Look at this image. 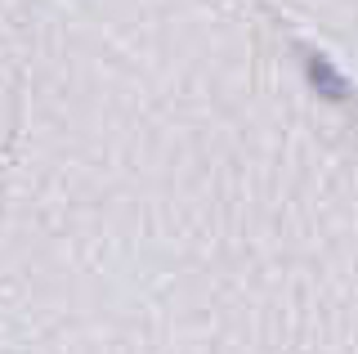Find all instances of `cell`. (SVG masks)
<instances>
[{"label": "cell", "mask_w": 358, "mask_h": 354, "mask_svg": "<svg viewBox=\"0 0 358 354\" xmlns=\"http://www.w3.org/2000/svg\"><path fill=\"white\" fill-rule=\"evenodd\" d=\"M309 76H313V85H322V90H327L331 99H345V81H341V76H336V72L327 68V63H318V59H313V63H309Z\"/></svg>", "instance_id": "cell-1"}]
</instances>
